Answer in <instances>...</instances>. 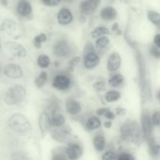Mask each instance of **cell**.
<instances>
[{
  "label": "cell",
  "instance_id": "16",
  "mask_svg": "<svg viewBox=\"0 0 160 160\" xmlns=\"http://www.w3.org/2000/svg\"><path fill=\"white\" fill-rule=\"evenodd\" d=\"M141 124L145 133L148 134L152 129V124L149 116L147 115H143L141 118Z\"/></svg>",
  "mask_w": 160,
  "mask_h": 160
},
{
  "label": "cell",
  "instance_id": "42",
  "mask_svg": "<svg viewBox=\"0 0 160 160\" xmlns=\"http://www.w3.org/2000/svg\"><path fill=\"white\" fill-rule=\"evenodd\" d=\"M159 149V147L158 145L154 146L152 148V153L154 155L157 154L158 152Z\"/></svg>",
  "mask_w": 160,
  "mask_h": 160
},
{
  "label": "cell",
  "instance_id": "44",
  "mask_svg": "<svg viewBox=\"0 0 160 160\" xmlns=\"http://www.w3.org/2000/svg\"><path fill=\"white\" fill-rule=\"evenodd\" d=\"M118 23L117 22L114 23L112 26V30L113 31H116L118 29Z\"/></svg>",
  "mask_w": 160,
  "mask_h": 160
},
{
  "label": "cell",
  "instance_id": "19",
  "mask_svg": "<svg viewBox=\"0 0 160 160\" xmlns=\"http://www.w3.org/2000/svg\"><path fill=\"white\" fill-rule=\"evenodd\" d=\"M124 80L122 75L119 74L112 76L108 80L109 84L113 87H117L121 84Z\"/></svg>",
  "mask_w": 160,
  "mask_h": 160
},
{
  "label": "cell",
  "instance_id": "30",
  "mask_svg": "<svg viewBox=\"0 0 160 160\" xmlns=\"http://www.w3.org/2000/svg\"><path fill=\"white\" fill-rule=\"evenodd\" d=\"M150 52L151 54L155 58H159V48L156 45H153L151 47L150 49Z\"/></svg>",
  "mask_w": 160,
  "mask_h": 160
},
{
  "label": "cell",
  "instance_id": "11",
  "mask_svg": "<svg viewBox=\"0 0 160 160\" xmlns=\"http://www.w3.org/2000/svg\"><path fill=\"white\" fill-rule=\"evenodd\" d=\"M68 158L72 160H76L79 158L82 154V149L79 145L72 143L69 145L66 150Z\"/></svg>",
  "mask_w": 160,
  "mask_h": 160
},
{
  "label": "cell",
  "instance_id": "4",
  "mask_svg": "<svg viewBox=\"0 0 160 160\" xmlns=\"http://www.w3.org/2000/svg\"><path fill=\"white\" fill-rule=\"evenodd\" d=\"M6 50L14 57L22 58L25 57L27 51L24 46L20 43L13 41H8L4 44Z\"/></svg>",
  "mask_w": 160,
  "mask_h": 160
},
{
  "label": "cell",
  "instance_id": "17",
  "mask_svg": "<svg viewBox=\"0 0 160 160\" xmlns=\"http://www.w3.org/2000/svg\"><path fill=\"white\" fill-rule=\"evenodd\" d=\"M38 122L39 126L42 130L47 129L51 126L50 118L48 114L45 112L42 113L40 115Z\"/></svg>",
  "mask_w": 160,
  "mask_h": 160
},
{
  "label": "cell",
  "instance_id": "20",
  "mask_svg": "<svg viewBox=\"0 0 160 160\" xmlns=\"http://www.w3.org/2000/svg\"><path fill=\"white\" fill-rule=\"evenodd\" d=\"M93 144L96 150L99 151L103 150L105 146L104 138L101 136L96 137L93 140Z\"/></svg>",
  "mask_w": 160,
  "mask_h": 160
},
{
  "label": "cell",
  "instance_id": "35",
  "mask_svg": "<svg viewBox=\"0 0 160 160\" xmlns=\"http://www.w3.org/2000/svg\"><path fill=\"white\" fill-rule=\"evenodd\" d=\"M152 121L154 124L159 126L160 124V112L157 111L154 113L152 116Z\"/></svg>",
  "mask_w": 160,
  "mask_h": 160
},
{
  "label": "cell",
  "instance_id": "2",
  "mask_svg": "<svg viewBox=\"0 0 160 160\" xmlns=\"http://www.w3.org/2000/svg\"><path fill=\"white\" fill-rule=\"evenodd\" d=\"M8 124L10 128L15 132L23 134L30 129V124L27 118L21 113H17L9 118Z\"/></svg>",
  "mask_w": 160,
  "mask_h": 160
},
{
  "label": "cell",
  "instance_id": "33",
  "mask_svg": "<svg viewBox=\"0 0 160 160\" xmlns=\"http://www.w3.org/2000/svg\"><path fill=\"white\" fill-rule=\"evenodd\" d=\"M115 155L113 152L109 151L105 153L102 157V160H115Z\"/></svg>",
  "mask_w": 160,
  "mask_h": 160
},
{
  "label": "cell",
  "instance_id": "25",
  "mask_svg": "<svg viewBox=\"0 0 160 160\" xmlns=\"http://www.w3.org/2000/svg\"><path fill=\"white\" fill-rule=\"evenodd\" d=\"M109 31L106 28L103 27H99L95 29L91 33L92 38H96L101 36L108 34Z\"/></svg>",
  "mask_w": 160,
  "mask_h": 160
},
{
  "label": "cell",
  "instance_id": "9",
  "mask_svg": "<svg viewBox=\"0 0 160 160\" xmlns=\"http://www.w3.org/2000/svg\"><path fill=\"white\" fill-rule=\"evenodd\" d=\"M99 61V57L94 52H89L84 58V65L87 68L92 69L98 65Z\"/></svg>",
  "mask_w": 160,
  "mask_h": 160
},
{
  "label": "cell",
  "instance_id": "7",
  "mask_svg": "<svg viewBox=\"0 0 160 160\" xmlns=\"http://www.w3.org/2000/svg\"><path fill=\"white\" fill-rule=\"evenodd\" d=\"M16 12L21 18H29L32 12V8L30 2L27 0H22L18 3Z\"/></svg>",
  "mask_w": 160,
  "mask_h": 160
},
{
  "label": "cell",
  "instance_id": "3",
  "mask_svg": "<svg viewBox=\"0 0 160 160\" xmlns=\"http://www.w3.org/2000/svg\"><path fill=\"white\" fill-rule=\"evenodd\" d=\"M0 30L15 39L19 38L21 36V30L19 26L12 19L5 20L1 25Z\"/></svg>",
  "mask_w": 160,
  "mask_h": 160
},
{
  "label": "cell",
  "instance_id": "46",
  "mask_svg": "<svg viewBox=\"0 0 160 160\" xmlns=\"http://www.w3.org/2000/svg\"><path fill=\"white\" fill-rule=\"evenodd\" d=\"M122 30L118 28L117 30H116V34L119 35H121L122 34Z\"/></svg>",
  "mask_w": 160,
  "mask_h": 160
},
{
  "label": "cell",
  "instance_id": "14",
  "mask_svg": "<svg viewBox=\"0 0 160 160\" xmlns=\"http://www.w3.org/2000/svg\"><path fill=\"white\" fill-rule=\"evenodd\" d=\"M65 107L67 112L72 115L78 114L81 110V107L80 104L72 99H69L67 101Z\"/></svg>",
  "mask_w": 160,
  "mask_h": 160
},
{
  "label": "cell",
  "instance_id": "8",
  "mask_svg": "<svg viewBox=\"0 0 160 160\" xmlns=\"http://www.w3.org/2000/svg\"><path fill=\"white\" fill-rule=\"evenodd\" d=\"M70 84V81L68 78L64 75H58L54 78L52 85L59 90H63L68 88Z\"/></svg>",
  "mask_w": 160,
  "mask_h": 160
},
{
  "label": "cell",
  "instance_id": "13",
  "mask_svg": "<svg viewBox=\"0 0 160 160\" xmlns=\"http://www.w3.org/2000/svg\"><path fill=\"white\" fill-rule=\"evenodd\" d=\"M121 62V59L119 55L116 52L112 53L108 60V69L110 71H115L120 67Z\"/></svg>",
  "mask_w": 160,
  "mask_h": 160
},
{
  "label": "cell",
  "instance_id": "36",
  "mask_svg": "<svg viewBox=\"0 0 160 160\" xmlns=\"http://www.w3.org/2000/svg\"><path fill=\"white\" fill-rule=\"evenodd\" d=\"M118 160H134L133 156L128 153H123L119 157Z\"/></svg>",
  "mask_w": 160,
  "mask_h": 160
},
{
  "label": "cell",
  "instance_id": "48",
  "mask_svg": "<svg viewBox=\"0 0 160 160\" xmlns=\"http://www.w3.org/2000/svg\"><path fill=\"white\" fill-rule=\"evenodd\" d=\"M157 96L158 98L159 99V98H160V92H159V91L158 92Z\"/></svg>",
  "mask_w": 160,
  "mask_h": 160
},
{
  "label": "cell",
  "instance_id": "24",
  "mask_svg": "<svg viewBox=\"0 0 160 160\" xmlns=\"http://www.w3.org/2000/svg\"><path fill=\"white\" fill-rule=\"evenodd\" d=\"M100 120L95 117L90 118L86 123V127L89 129H94L99 127L101 125Z\"/></svg>",
  "mask_w": 160,
  "mask_h": 160
},
{
  "label": "cell",
  "instance_id": "32",
  "mask_svg": "<svg viewBox=\"0 0 160 160\" xmlns=\"http://www.w3.org/2000/svg\"><path fill=\"white\" fill-rule=\"evenodd\" d=\"M80 61V58L79 57L77 56L72 58L70 61L69 69L71 71H73L75 67L77 64Z\"/></svg>",
  "mask_w": 160,
  "mask_h": 160
},
{
  "label": "cell",
  "instance_id": "6",
  "mask_svg": "<svg viewBox=\"0 0 160 160\" xmlns=\"http://www.w3.org/2000/svg\"><path fill=\"white\" fill-rule=\"evenodd\" d=\"M98 0H86L81 2L79 7L81 12L85 15L92 14L95 11L100 3Z\"/></svg>",
  "mask_w": 160,
  "mask_h": 160
},
{
  "label": "cell",
  "instance_id": "31",
  "mask_svg": "<svg viewBox=\"0 0 160 160\" xmlns=\"http://www.w3.org/2000/svg\"><path fill=\"white\" fill-rule=\"evenodd\" d=\"M93 87L97 91H102L105 89V83L103 81H98L93 84Z\"/></svg>",
  "mask_w": 160,
  "mask_h": 160
},
{
  "label": "cell",
  "instance_id": "28",
  "mask_svg": "<svg viewBox=\"0 0 160 160\" xmlns=\"http://www.w3.org/2000/svg\"><path fill=\"white\" fill-rule=\"evenodd\" d=\"M11 160H28V157L23 152L20 151H15L10 156Z\"/></svg>",
  "mask_w": 160,
  "mask_h": 160
},
{
  "label": "cell",
  "instance_id": "43",
  "mask_svg": "<svg viewBox=\"0 0 160 160\" xmlns=\"http://www.w3.org/2000/svg\"><path fill=\"white\" fill-rule=\"evenodd\" d=\"M0 3L4 7L7 8L8 7V2L6 0H1L0 1Z\"/></svg>",
  "mask_w": 160,
  "mask_h": 160
},
{
  "label": "cell",
  "instance_id": "50",
  "mask_svg": "<svg viewBox=\"0 0 160 160\" xmlns=\"http://www.w3.org/2000/svg\"><path fill=\"white\" fill-rule=\"evenodd\" d=\"M1 42L0 39V50L1 49Z\"/></svg>",
  "mask_w": 160,
  "mask_h": 160
},
{
  "label": "cell",
  "instance_id": "18",
  "mask_svg": "<svg viewBox=\"0 0 160 160\" xmlns=\"http://www.w3.org/2000/svg\"><path fill=\"white\" fill-rule=\"evenodd\" d=\"M65 122L64 117L60 114H54L52 118H50L51 126L58 127L62 125Z\"/></svg>",
  "mask_w": 160,
  "mask_h": 160
},
{
  "label": "cell",
  "instance_id": "45",
  "mask_svg": "<svg viewBox=\"0 0 160 160\" xmlns=\"http://www.w3.org/2000/svg\"><path fill=\"white\" fill-rule=\"evenodd\" d=\"M112 123L111 121H106L104 123V126L106 128H110L112 126Z\"/></svg>",
  "mask_w": 160,
  "mask_h": 160
},
{
  "label": "cell",
  "instance_id": "5",
  "mask_svg": "<svg viewBox=\"0 0 160 160\" xmlns=\"http://www.w3.org/2000/svg\"><path fill=\"white\" fill-rule=\"evenodd\" d=\"M4 75L10 78L17 79L20 78L23 75V71L18 65L11 63L7 64L3 70Z\"/></svg>",
  "mask_w": 160,
  "mask_h": 160
},
{
  "label": "cell",
  "instance_id": "21",
  "mask_svg": "<svg viewBox=\"0 0 160 160\" xmlns=\"http://www.w3.org/2000/svg\"><path fill=\"white\" fill-rule=\"evenodd\" d=\"M120 93L115 90L108 91L106 93L105 95L106 100L109 102L116 101L120 98Z\"/></svg>",
  "mask_w": 160,
  "mask_h": 160
},
{
  "label": "cell",
  "instance_id": "39",
  "mask_svg": "<svg viewBox=\"0 0 160 160\" xmlns=\"http://www.w3.org/2000/svg\"><path fill=\"white\" fill-rule=\"evenodd\" d=\"M116 112L118 115H123L126 114V110L125 109L120 108H116Z\"/></svg>",
  "mask_w": 160,
  "mask_h": 160
},
{
  "label": "cell",
  "instance_id": "26",
  "mask_svg": "<svg viewBox=\"0 0 160 160\" xmlns=\"http://www.w3.org/2000/svg\"><path fill=\"white\" fill-rule=\"evenodd\" d=\"M47 39L46 35L41 33L35 37L33 40L34 47L37 49H39L41 46V43L46 42Z\"/></svg>",
  "mask_w": 160,
  "mask_h": 160
},
{
  "label": "cell",
  "instance_id": "15",
  "mask_svg": "<svg viewBox=\"0 0 160 160\" xmlns=\"http://www.w3.org/2000/svg\"><path fill=\"white\" fill-rule=\"evenodd\" d=\"M101 18L106 21L114 19L117 15L116 9L111 6H107L102 9L100 13Z\"/></svg>",
  "mask_w": 160,
  "mask_h": 160
},
{
  "label": "cell",
  "instance_id": "41",
  "mask_svg": "<svg viewBox=\"0 0 160 160\" xmlns=\"http://www.w3.org/2000/svg\"><path fill=\"white\" fill-rule=\"evenodd\" d=\"M108 109V108H100L97 110L96 113L98 115H103L105 113Z\"/></svg>",
  "mask_w": 160,
  "mask_h": 160
},
{
  "label": "cell",
  "instance_id": "23",
  "mask_svg": "<svg viewBox=\"0 0 160 160\" xmlns=\"http://www.w3.org/2000/svg\"><path fill=\"white\" fill-rule=\"evenodd\" d=\"M47 78V73L43 71L41 72L35 79V83L36 86L38 88L42 87L46 82Z\"/></svg>",
  "mask_w": 160,
  "mask_h": 160
},
{
  "label": "cell",
  "instance_id": "27",
  "mask_svg": "<svg viewBox=\"0 0 160 160\" xmlns=\"http://www.w3.org/2000/svg\"><path fill=\"white\" fill-rule=\"evenodd\" d=\"M50 62V59L49 57L46 55H40L37 59V63L38 66L42 68L47 67Z\"/></svg>",
  "mask_w": 160,
  "mask_h": 160
},
{
  "label": "cell",
  "instance_id": "22",
  "mask_svg": "<svg viewBox=\"0 0 160 160\" xmlns=\"http://www.w3.org/2000/svg\"><path fill=\"white\" fill-rule=\"evenodd\" d=\"M148 19L159 28L160 27V14L154 11H150L148 13Z\"/></svg>",
  "mask_w": 160,
  "mask_h": 160
},
{
  "label": "cell",
  "instance_id": "38",
  "mask_svg": "<svg viewBox=\"0 0 160 160\" xmlns=\"http://www.w3.org/2000/svg\"><path fill=\"white\" fill-rule=\"evenodd\" d=\"M103 115L107 118L110 120H113L115 118L114 114L109 109Z\"/></svg>",
  "mask_w": 160,
  "mask_h": 160
},
{
  "label": "cell",
  "instance_id": "1",
  "mask_svg": "<svg viewBox=\"0 0 160 160\" xmlns=\"http://www.w3.org/2000/svg\"><path fill=\"white\" fill-rule=\"evenodd\" d=\"M26 95V91L23 86L19 84L15 85L10 87L5 92L4 101L8 105L17 104L24 101Z\"/></svg>",
  "mask_w": 160,
  "mask_h": 160
},
{
  "label": "cell",
  "instance_id": "40",
  "mask_svg": "<svg viewBox=\"0 0 160 160\" xmlns=\"http://www.w3.org/2000/svg\"><path fill=\"white\" fill-rule=\"evenodd\" d=\"M154 42L155 45L160 47V35L159 33L156 34L154 38Z\"/></svg>",
  "mask_w": 160,
  "mask_h": 160
},
{
  "label": "cell",
  "instance_id": "29",
  "mask_svg": "<svg viewBox=\"0 0 160 160\" xmlns=\"http://www.w3.org/2000/svg\"><path fill=\"white\" fill-rule=\"evenodd\" d=\"M109 39L105 36H103L97 40L95 42L96 47L101 49L106 47L109 42Z\"/></svg>",
  "mask_w": 160,
  "mask_h": 160
},
{
  "label": "cell",
  "instance_id": "10",
  "mask_svg": "<svg viewBox=\"0 0 160 160\" xmlns=\"http://www.w3.org/2000/svg\"><path fill=\"white\" fill-rule=\"evenodd\" d=\"M53 51L54 54L59 57H64L69 52V48L67 42L61 40L57 42L54 45Z\"/></svg>",
  "mask_w": 160,
  "mask_h": 160
},
{
  "label": "cell",
  "instance_id": "37",
  "mask_svg": "<svg viewBox=\"0 0 160 160\" xmlns=\"http://www.w3.org/2000/svg\"><path fill=\"white\" fill-rule=\"evenodd\" d=\"M66 157L62 153H58L54 155L52 158V160H66Z\"/></svg>",
  "mask_w": 160,
  "mask_h": 160
},
{
  "label": "cell",
  "instance_id": "12",
  "mask_svg": "<svg viewBox=\"0 0 160 160\" xmlns=\"http://www.w3.org/2000/svg\"><path fill=\"white\" fill-rule=\"evenodd\" d=\"M58 22L62 25H66L70 23L72 19L71 12L68 9L63 8L58 12L57 15Z\"/></svg>",
  "mask_w": 160,
  "mask_h": 160
},
{
  "label": "cell",
  "instance_id": "49",
  "mask_svg": "<svg viewBox=\"0 0 160 160\" xmlns=\"http://www.w3.org/2000/svg\"><path fill=\"white\" fill-rule=\"evenodd\" d=\"M1 70H2V66H1V64L0 62V73H1Z\"/></svg>",
  "mask_w": 160,
  "mask_h": 160
},
{
  "label": "cell",
  "instance_id": "47",
  "mask_svg": "<svg viewBox=\"0 0 160 160\" xmlns=\"http://www.w3.org/2000/svg\"><path fill=\"white\" fill-rule=\"evenodd\" d=\"M54 65L55 67L58 68L59 65V62L57 61H55L54 62Z\"/></svg>",
  "mask_w": 160,
  "mask_h": 160
},
{
  "label": "cell",
  "instance_id": "34",
  "mask_svg": "<svg viewBox=\"0 0 160 160\" xmlns=\"http://www.w3.org/2000/svg\"><path fill=\"white\" fill-rule=\"evenodd\" d=\"M60 0H42V1L43 4L48 6H54L58 5L61 2Z\"/></svg>",
  "mask_w": 160,
  "mask_h": 160
}]
</instances>
